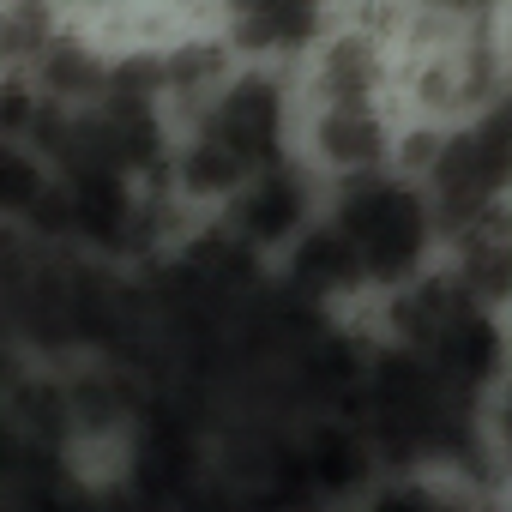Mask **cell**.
Returning a JSON list of instances; mask_svg holds the SVG:
<instances>
[{
  "label": "cell",
  "instance_id": "cell-1",
  "mask_svg": "<svg viewBox=\"0 0 512 512\" xmlns=\"http://www.w3.org/2000/svg\"><path fill=\"white\" fill-rule=\"evenodd\" d=\"M326 217L344 229L356 266L368 278V290H398V284L422 278L434 266L440 241H446L428 187L410 169H398V163L332 181Z\"/></svg>",
  "mask_w": 512,
  "mask_h": 512
},
{
  "label": "cell",
  "instance_id": "cell-2",
  "mask_svg": "<svg viewBox=\"0 0 512 512\" xmlns=\"http://www.w3.org/2000/svg\"><path fill=\"white\" fill-rule=\"evenodd\" d=\"M181 127L217 139L247 175H260V169L296 157L302 85H296V73H284V67H247V61H241V67L211 91V103H205L193 121H181ZM181 127H175V133H181Z\"/></svg>",
  "mask_w": 512,
  "mask_h": 512
},
{
  "label": "cell",
  "instance_id": "cell-3",
  "mask_svg": "<svg viewBox=\"0 0 512 512\" xmlns=\"http://www.w3.org/2000/svg\"><path fill=\"white\" fill-rule=\"evenodd\" d=\"M296 139H302V157L326 169V181H344V175L398 163L404 121L392 97H302Z\"/></svg>",
  "mask_w": 512,
  "mask_h": 512
},
{
  "label": "cell",
  "instance_id": "cell-4",
  "mask_svg": "<svg viewBox=\"0 0 512 512\" xmlns=\"http://www.w3.org/2000/svg\"><path fill=\"white\" fill-rule=\"evenodd\" d=\"M344 0H211L205 25L229 37V49L247 67H284L302 73V61L338 31Z\"/></svg>",
  "mask_w": 512,
  "mask_h": 512
},
{
  "label": "cell",
  "instance_id": "cell-5",
  "mask_svg": "<svg viewBox=\"0 0 512 512\" xmlns=\"http://www.w3.org/2000/svg\"><path fill=\"white\" fill-rule=\"evenodd\" d=\"M422 356L464 404H482L512 374V338H506L500 308H482L476 296H464V284H458V302L446 308V320L434 326V338L422 344Z\"/></svg>",
  "mask_w": 512,
  "mask_h": 512
},
{
  "label": "cell",
  "instance_id": "cell-6",
  "mask_svg": "<svg viewBox=\"0 0 512 512\" xmlns=\"http://www.w3.org/2000/svg\"><path fill=\"white\" fill-rule=\"evenodd\" d=\"M223 217L272 260V253H284L320 217V169L296 151V157H284L260 175H247V187L223 205Z\"/></svg>",
  "mask_w": 512,
  "mask_h": 512
},
{
  "label": "cell",
  "instance_id": "cell-7",
  "mask_svg": "<svg viewBox=\"0 0 512 512\" xmlns=\"http://www.w3.org/2000/svg\"><path fill=\"white\" fill-rule=\"evenodd\" d=\"M278 284L296 296V302H308V308H338L344 296H356V290H368V278H362V266H356V253H350V241H344V229L320 211L284 253H278Z\"/></svg>",
  "mask_w": 512,
  "mask_h": 512
},
{
  "label": "cell",
  "instance_id": "cell-8",
  "mask_svg": "<svg viewBox=\"0 0 512 512\" xmlns=\"http://www.w3.org/2000/svg\"><path fill=\"white\" fill-rule=\"evenodd\" d=\"M79 13L67 0H0V79L19 73L31 79L37 61L55 49V37L73 25Z\"/></svg>",
  "mask_w": 512,
  "mask_h": 512
},
{
  "label": "cell",
  "instance_id": "cell-9",
  "mask_svg": "<svg viewBox=\"0 0 512 512\" xmlns=\"http://www.w3.org/2000/svg\"><path fill=\"white\" fill-rule=\"evenodd\" d=\"M49 187H55V163L31 139L0 133V223H31Z\"/></svg>",
  "mask_w": 512,
  "mask_h": 512
},
{
  "label": "cell",
  "instance_id": "cell-10",
  "mask_svg": "<svg viewBox=\"0 0 512 512\" xmlns=\"http://www.w3.org/2000/svg\"><path fill=\"white\" fill-rule=\"evenodd\" d=\"M169 512H247V500H241V488H235V482L205 476V482H199V488H187Z\"/></svg>",
  "mask_w": 512,
  "mask_h": 512
}]
</instances>
